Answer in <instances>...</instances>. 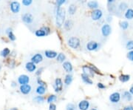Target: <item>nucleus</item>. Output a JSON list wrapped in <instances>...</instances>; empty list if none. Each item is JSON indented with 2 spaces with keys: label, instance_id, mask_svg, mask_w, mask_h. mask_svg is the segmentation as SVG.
<instances>
[{
  "label": "nucleus",
  "instance_id": "4be33fe9",
  "mask_svg": "<svg viewBox=\"0 0 133 110\" xmlns=\"http://www.w3.org/2000/svg\"><path fill=\"white\" fill-rule=\"evenodd\" d=\"M72 80H73L72 76L70 74H66L65 77V80H64V83L66 86H69L72 83Z\"/></svg>",
  "mask_w": 133,
  "mask_h": 110
},
{
  "label": "nucleus",
  "instance_id": "2eb2a0df",
  "mask_svg": "<svg viewBox=\"0 0 133 110\" xmlns=\"http://www.w3.org/2000/svg\"><path fill=\"white\" fill-rule=\"evenodd\" d=\"M82 71L83 73L87 74L89 77H93L95 75V73L92 71V70L91 69V68L89 66H82Z\"/></svg>",
  "mask_w": 133,
  "mask_h": 110
},
{
  "label": "nucleus",
  "instance_id": "f257e3e1",
  "mask_svg": "<svg viewBox=\"0 0 133 110\" xmlns=\"http://www.w3.org/2000/svg\"><path fill=\"white\" fill-rule=\"evenodd\" d=\"M56 24L58 28L64 25L66 18V11L62 7H56Z\"/></svg>",
  "mask_w": 133,
  "mask_h": 110
},
{
  "label": "nucleus",
  "instance_id": "7ed1b4c3",
  "mask_svg": "<svg viewBox=\"0 0 133 110\" xmlns=\"http://www.w3.org/2000/svg\"><path fill=\"white\" fill-rule=\"evenodd\" d=\"M102 17H103V11L99 8L96 10H93L91 12V19L93 21H98L101 19Z\"/></svg>",
  "mask_w": 133,
  "mask_h": 110
},
{
  "label": "nucleus",
  "instance_id": "e433bc0d",
  "mask_svg": "<svg viewBox=\"0 0 133 110\" xmlns=\"http://www.w3.org/2000/svg\"><path fill=\"white\" fill-rule=\"evenodd\" d=\"M126 48L130 51H133V40L128 41L126 44Z\"/></svg>",
  "mask_w": 133,
  "mask_h": 110
},
{
  "label": "nucleus",
  "instance_id": "de8ad7c7",
  "mask_svg": "<svg viewBox=\"0 0 133 110\" xmlns=\"http://www.w3.org/2000/svg\"><path fill=\"white\" fill-rule=\"evenodd\" d=\"M16 86H17V84H16V83L15 81H12L11 82V86L12 87H16Z\"/></svg>",
  "mask_w": 133,
  "mask_h": 110
},
{
  "label": "nucleus",
  "instance_id": "bb28decb",
  "mask_svg": "<svg viewBox=\"0 0 133 110\" xmlns=\"http://www.w3.org/2000/svg\"><path fill=\"white\" fill-rule=\"evenodd\" d=\"M10 54V50L8 48H4L3 50L0 51V56L2 57H7Z\"/></svg>",
  "mask_w": 133,
  "mask_h": 110
},
{
  "label": "nucleus",
  "instance_id": "3c124183",
  "mask_svg": "<svg viewBox=\"0 0 133 110\" xmlns=\"http://www.w3.org/2000/svg\"><path fill=\"white\" fill-rule=\"evenodd\" d=\"M10 110H17V109H16V108H12Z\"/></svg>",
  "mask_w": 133,
  "mask_h": 110
},
{
  "label": "nucleus",
  "instance_id": "2f4dec72",
  "mask_svg": "<svg viewBox=\"0 0 133 110\" xmlns=\"http://www.w3.org/2000/svg\"><path fill=\"white\" fill-rule=\"evenodd\" d=\"M57 100V96L56 94H50V96H48L47 99V102L48 103H53V102H55Z\"/></svg>",
  "mask_w": 133,
  "mask_h": 110
},
{
  "label": "nucleus",
  "instance_id": "ddd939ff",
  "mask_svg": "<svg viewBox=\"0 0 133 110\" xmlns=\"http://www.w3.org/2000/svg\"><path fill=\"white\" fill-rule=\"evenodd\" d=\"M58 53L55 51H52V50H46L44 51V55L46 57L49 58V59H54L56 58L58 56Z\"/></svg>",
  "mask_w": 133,
  "mask_h": 110
},
{
  "label": "nucleus",
  "instance_id": "72a5a7b5",
  "mask_svg": "<svg viewBox=\"0 0 133 110\" xmlns=\"http://www.w3.org/2000/svg\"><path fill=\"white\" fill-rule=\"evenodd\" d=\"M66 110H76V106L72 103H69L66 104Z\"/></svg>",
  "mask_w": 133,
  "mask_h": 110
},
{
  "label": "nucleus",
  "instance_id": "20e7f679",
  "mask_svg": "<svg viewBox=\"0 0 133 110\" xmlns=\"http://www.w3.org/2000/svg\"><path fill=\"white\" fill-rule=\"evenodd\" d=\"M101 34L103 35V37H107L110 35L111 32H112V28H111L110 25L108 23H105L102 25L101 27Z\"/></svg>",
  "mask_w": 133,
  "mask_h": 110
},
{
  "label": "nucleus",
  "instance_id": "c03bdc74",
  "mask_svg": "<svg viewBox=\"0 0 133 110\" xmlns=\"http://www.w3.org/2000/svg\"><path fill=\"white\" fill-rule=\"evenodd\" d=\"M43 71H44V68H39L37 71H36V76H39L42 72H43Z\"/></svg>",
  "mask_w": 133,
  "mask_h": 110
},
{
  "label": "nucleus",
  "instance_id": "c9c22d12",
  "mask_svg": "<svg viewBox=\"0 0 133 110\" xmlns=\"http://www.w3.org/2000/svg\"><path fill=\"white\" fill-rule=\"evenodd\" d=\"M89 67L91 68V69L92 70V71L95 73V74H101V72H100V70L94 65H89Z\"/></svg>",
  "mask_w": 133,
  "mask_h": 110
},
{
  "label": "nucleus",
  "instance_id": "aec40b11",
  "mask_svg": "<svg viewBox=\"0 0 133 110\" xmlns=\"http://www.w3.org/2000/svg\"><path fill=\"white\" fill-rule=\"evenodd\" d=\"M87 7L89 8L92 9V11L96 10V9H98L99 4L97 1H89L87 2Z\"/></svg>",
  "mask_w": 133,
  "mask_h": 110
},
{
  "label": "nucleus",
  "instance_id": "f8f14e48",
  "mask_svg": "<svg viewBox=\"0 0 133 110\" xmlns=\"http://www.w3.org/2000/svg\"><path fill=\"white\" fill-rule=\"evenodd\" d=\"M90 106L89 101L87 100H82L78 103V109L80 110H88Z\"/></svg>",
  "mask_w": 133,
  "mask_h": 110
},
{
  "label": "nucleus",
  "instance_id": "58836bf2",
  "mask_svg": "<svg viewBox=\"0 0 133 110\" xmlns=\"http://www.w3.org/2000/svg\"><path fill=\"white\" fill-rule=\"evenodd\" d=\"M41 29H42L43 31H44L46 32L47 35H49V34H50V32H51L50 28L49 27H47V26H43V27L41 28Z\"/></svg>",
  "mask_w": 133,
  "mask_h": 110
},
{
  "label": "nucleus",
  "instance_id": "603ef678",
  "mask_svg": "<svg viewBox=\"0 0 133 110\" xmlns=\"http://www.w3.org/2000/svg\"><path fill=\"white\" fill-rule=\"evenodd\" d=\"M90 110H97L96 109H95V108H92V109H91Z\"/></svg>",
  "mask_w": 133,
  "mask_h": 110
},
{
  "label": "nucleus",
  "instance_id": "dca6fc26",
  "mask_svg": "<svg viewBox=\"0 0 133 110\" xmlns=\"http://www.w3.org/2000/svg\"><path fill=\"white\" fill-rule=\"evenodd\" d=\"M62 67L67 74H70L73 70V66L72 65V63L69 61H65L62 64Z\"/></svg>",
  "mask_w": 133,
  "mask_h": 110
},
{
  "label": "nucleus",
  "instance_id": "423d86ee",
  "mask_svg": "<svg viewBox=\"0 0 133 110\" xmlns=\"http://www.w3.org/2000/svg\"><path fill=\"white\" fill-rule=\"evenodd\" d=\"M53 88L56 92H61L63 89V82L61 78H56L54 82Z\"/></svg>",
  "mask_w": 133,
  "mask_h": 110
},
{
  "label": "nucleus",
  "instance_id": "1a4fd4ad",
  "mask_svg": "<svg viewBox=\"0 0 133 110\" xmlns=\"http://www.w3.org/2000/svg\"><path fill=\"white\" fill-rule=\"evenodd\" d=\"M22 20L26 24H31L33 22V17L30 13H25L22 16Z\"/></svg>",
  "mask_w": 133,
  "mask_h": 110
},
{
  "label": "nucleus",
  "instance_id": "7c9ffc66",
  "mask_svg": "<svg viewBox=\"0 0 133 110\" xmlns=\"http://www.w3.org/2000/svg\"><path fill=\"white\" fill-rule=\"evenodd\" d=\"M72 25H73V23L72 22V20H66L64 24V28L66 31H69L72 28Z\"/></svg>",
  "mask_w": 133,
  "mask_h": 110
},
{
  "label": "nucleus",
  "instance_id": "9d476101",
  "mask_svg": "<svg viewBox=\"0 0 133 110\" xmlns=\"http://www.w3.org/2000/svg\"><path fill=\"white\" fill-rule=\"evenodd\" d=\"M29 82H30V77L26 74H22L18 77V83L21 86L28 84Z\"/></svg>",
  "mask_w": 133,
  "mask_h": 110
},
{
  "label": "nucleus",
  "instance_id": "ea45409f",
  "mask_svg": "<svg viewBox=\"0 0 133 110\" xmlns=\"http://www.w3.org/2000/svg\"><path fill=\"white\" fill-rule=\"evenodd\" d=\"M32 0H22V5L24 6H29L32 4Z\"/></svg>",
  "mask_w": 133,
  "mask_h": 110
},
{
  "label": "nucleus",
  "instance_id": "8fccbe9b",
  "mask_svg": "<svg viewBox=\"0 0 133 110\" xmlns=\"http://www.w3.org/2000/svg\"><path fill=\"white\" fill-rule=\"evenodd\" d=\"M112 17L111 16H109V17H107V20L108 22H111V21H112Z\"/></svg>",
  "mask_w": 133,
  "mask_h": 110
},
{
  "label": "nucleus",
  "instance_id": "f704fd0d",
  "mask_svg": "<svg viewBox=\"0 0 133 110\" xmlns=\"http://www.w3.org/2000/svg\"><path fill=\"white\" fill-rule=\"evenodd\" d=\"M119 9L121 11H124L125 10H127L128 9V5L126 2H121L119 5Z\"/></svg>",
  "mask_w": 133,
  "mask_h": 110
},
{
  "label": "nucleus",
  "instance_id": "4468645a",
  "mask_svg": "<svg viewBox=\"0 0 133 110\" xmlns=\"http://www.w3.org/2000/svg\"><path fill=\"white\" fill-rule=\"evenodd\" d=\"M19 90L21 91V93L23 94H28L30 93L32 88H31V86L29 85V84H26V85H22L20 86V88Z\"/></svg>",
  "mask_w": 133,
  "mask_h": 110
},
{
  "label": "nucleus",
  "instance_id": "c756f323",
  "mask_svg": "<svg viewBox=\"0 0 133 110\" xmlns=\"http://www.w3.org/2000/svg\"><path fill=\"white\" fill-rule=\"evenodd\" d=\"M35 35L36 37H44L45 36H47L46 32L44 31H43L42 29H41V28L38 29V30H36L35 31Z\"/></svg>",
  "mask_w": 133,
  "mask_h": 110
},
{
  "label": "nucleus",
  "instance_id": "393cba45",
  "mask_svg": "<svg viewBox=\"0 0 133 110\" xmlns=\"http://www.w3.org/2000/svg\"><path fill=\"white\" fill-rule=\"evenodd\" d=\"M76 10H77V7L75 6V5L71 4L68 7V14L69 15H74L76 12Z\"/></svg>",
  "mask_w": 133,
  "mask_h": 110
},
{
  "label": "nucleus",
  "instance_id": "39448f33",
  "mask_svg": "<svg viewBox=\"0 0 133 110\" xmlns=\"http://www.w3.org/2000/svg\"><path fill=\"white\" fill-rule=\"evenodd\" d=\"M121 95L118 91L112 93L110 95V97H109L110 101L112 103H119V101L121 100Z\"/></svg>",
  "mask_w": 133,
  "mask_h": 110
},
{
  "label": "nucleus",
  "instance_id": "79ce46f5",
  "mask_svg": "<svg viewBox=\"0 0 133 110\" xmlns=\"http://www.w3.org/2000/svg\"><path fill=\"white\" fill-rule=\"evenodd\" d=\"M127 58L133 62V51H130L128 53H127Z\"/></svg>",
  "mask_w": 133,
  "mask_h": 110
},
{
  "label": "nucleus",
  "instance_id": "6e6552de",
  "mask_svg": "<svg viewBox=\"0 0 133 110\" xmlns=\"http://www.w3.org/2000/svg\"><path fill=\"white\" fill-rule=\"evenodd\" d=\"M43 56L41 53H36L31 57V62L35 64H39L43 61Z\"/></svg>",
  "mask_w": 133,
  "mask_h": 110
},
{
  "label": "nucleus",
  "instance_id": "09e8293b",
  "mask_svg": "<svg viewBox=\"0 0 133 110\" xmlns=\"http://www.w3.org/2000/svg\"><path fill=\"white\" fill-rule=\"evenodd\" d=\"M130 93H131V94H133V86H131V88H130V91H129Z\"/></svg>",
  "mask_w": 133,
  "mask_h": 110
},
{
  "label": "nucleus",
  "instance_id": "f3484780",
  "mask_svg": "<svg viewBox=\"0 0 133 110\" xmlns=\"http://www.w3.org/2000/svg\"><path fill=\"white\" fill-rule=\"evenodd\" d=\"M25 68L28 72H33L36 70V66L33 62H27L25 64Z\"/></svg>",
  "mask_w": 133,
  "mask_h": 110
},
{
  "label": "nucleus",
  "instance_id": "9b49d317",
  "mask_svg": "<svg viewBox=\"0 0 133 110\" xmlns=\"http://www.w3.org/2000/svg\"><path fill=\"white\" fill-rule=\"evenodd\" d=\"M98 47H99V44L95 41H89V42L87 43V44L86 45L87 49L89 51H95V50H97L98 48Z\"/></svg>",
  "mask_w": 133,
  "mask_h": 110
},
{
  "label": "nucleus",
  "instance_id": "a878e982",
  "mask_svg": "<svg viewBox=\"0 0 133 110\" xmlns=\"http://www.w3.org/2000/svg\"><path fill=\"white\" fill-rule=\"evenodd\" d=\"M56 60L59 63H64L66 60V55L64 53H59L56 57Z\"/></svg>",
  "mask_w": 133,
  "mask_h": 110
},
{
  "label": "nucleus",
  "instance_id": "6ab92c4d",
  "mask_svg": "<svg viewBox=\"0 0 133 110\" xmlns=\"http://www.w3.org/2000/svg\"><path fill=\"white\" fill-rule=\"evenodd\" d=\"M121 97L123 98V100H124L126 101H131L133 100V94H131V93L130 91H125L123 92Z\"/></svg>",
  "mask_w": 133,
  "mask_h": 110
},
{
  "label": "nucleus",
  "instance_id": "a19ab883",
  "mask_svg": "<svg viewBox=\"0 0 133 110\" xmlns=\"http://www.w3.org/2000/svg\"><path fill=\"white\" fill-rule=\"evenodd\" d=\"M66 2L65 0H57L56 2V7H61L63 4H65Z\"/></svg>",
  "mask_w": 133,
  "mask_h": 110
},
{
  "label": "nucleus",
  "instance_id": "f03ea898",
  "mask_svg": "<svg viewBox=\"0 0 133 110\" xmlns=\"http://www.w3.org/2000/svg\"><path fill=\"white\" fill-rule=\"evenodd\" d=\"M67 45L72 49H78L81 46V40L76 37H72L68 39Z\"/></svg>",
  "mask_w": 133,
  "mask_h": 110
},
{
  "label": "nucleus",
  "instance_id": "473e14b6",
  "mask_svg": "<svg viewBox=\"0 0 133 110\" xmlns=\"http://www.w3.org/2000/svg\"><path fill=\"white\" fill-rule=\"evenodd\" d=\"M120 27L122 30H127L129 28V23L127 21H121L120 22Z\"/></svg>",
  "mask_w": 133,
  "mask_h": 110
},
{
  "label": "nucleus",
  "instance_id": "49530a36",
  "mask_svg": "<svg viewBox=\"0 0 133 110\" xmlns=\"http://www.w3.org/2000/svg\"><path fill=\"white\" fill-rule=\"evenodd\" d=\"M123 110H133V106H131V105H129V106H125Z\"/></svg>",
  "mask_w": 133,
  "mask_h": 110
},
{
  "label": "nucleus",
  "instance_id": "412c9836",
  "mask_svg": "<svg viewBox=\"0 0 133 110\" xmlns=\"http://www.w3.org/2000/svg\"><path fill=\"white\" fill-rule=\"evenodd\" d=\"M5 32H6V34H7V36H8V38H9V40H10V41H15V40H16V37L15 34L13 33L12 28H7Z\"/></svg>",
  "mask_w": 133,
  "mask_h": 110
},
{
  "label": "nucleus",
  "instance_id": "cd10ccee",
  "mask_svg": "<svg viewBox=\"0 0 133 110\" xmlns=\"http://www.w3.org/2000/svg\"><path fill=\"white\" fill-rule=\"evenodd\" d=\"M45 100L44 97L43 96H41V95H38V96H36L34 98H33V101L36 103H39V104H42L43 103Z\"/></svg>",
  "mask_w": 133,
  "mask_h": 110
},
{
  "label": "nucleus",
  "instance_id": "5701e85b",
  "mask_svg": "<svg viewBox=\"0 0 133 110\" xmlns=\"http://www.w3.org/2000/svg\"><path fill=\"white\" fill-rule=\"evenodd\" d=\"M124 17L127 20H133V9L132 8H128L125 14H124Z\"/></svg>",
  "mask_w": 133,
  "mask_h": 110
},
{
  "label": "nucleus",
  "instance_id": "a211bd4d",
  "mask_svg": "<svg viewBox=\"0 0 133 110\" xmlns=\"http://www.w3.org/2000/svg\"><path fill=\"white\" fill-rule=\"evenodd\" d=\"M81 77L82 81H83L85 84H87V85H92V84H93V81L91 80V78H90L89 76H87V74L82 73V74H81Z\"/></svg>",
  "mask_w": 133,
  "mask_h": 110
},
{
  "label": "nucleus",
  "instance_id": "864d4df0",
  "mask_svg": "<svg viewBox=\"0 0 133 110\" xmlns=\"http://www.w3.org/2000/svg\"><path fill=\"white\" fill-rule=\"evenodd\" d=\"M1 63H0V71H1Z\"/></svg>",
  "mask_w": 133,
  "mask_h": 110
},
{
  "label": "nucleus",
  "instance_id": "a18cd8bd",
  "mask_svg": "<svg viewBox=\"0 0 133 110\" xmlns=\"http://www.w3.org/2000/svg\"><path fill=\"white\" fill-rule=\"evenodd\" d=\"M49 110H56V105L55 103H50L49 106Z\"/></svg>",
  "mask_w": 133,
  "mask_h": 110
},
{
  "label": "nucleus",
  "instance_id": "b1692460",
  "mask_svg": "<svg viewBox=\"0 0 133 110\" xmlns=\"http://www.w3.org/2000/svg\"><path fill=\"white\" fill-rule=\"evenodd\" d=\"M47 89L45 86H39L36 89V92L39 94V95H44V94L46 93Z\"/></svg>",
  "mask_w": 133,
  "mask_h": 110
},
{
  "label": "nucleus",
  "instance_id": "c85d7f7f",
  "mask_svg": "<svg viewBox=\"0 0 133 110\" xmlns=\"http://www.w3.org/2000/svg\"><path fill=\"white\" fill-rule=\"evenodd\" d=\"M130 80V76L129 74H121L119 76V80L122 83H126Z\"/></svg>",
  "mask_w": 133,
  "mask_h": 110
},
{
  "label": "nucleus",
  "instance_id": "0eeeda50",
  "mask_svg": "<svg viewBox=\"0 0 133 110\" xmlns=\"http://www.w3.org/2000/svg\"><path fill=\"white\" fill-rule=\"evenodd\" d=\"M10 11L13 14H17V13L19 12L20 8H21L20 3L19 2H16V1H13L10 4Z\"/></svg>",
  "mask_w": 133,
  "mask_h": 110
},
{
  "label": "nucleus",
  "instance_id": "4c0bfd02",
  "mask_svg": "<svg viewBox=\"0 0 133 110\" xmlns=\"http://www.w3.org/2000/svg\"><path fill=\"white\" fill-rule=\"evenodd\" d=\"M37 83L39 84V86H47V83L44 82V81H43L40 77H38L37 78Z\"/></svg>",
  "mask_w": 133,
  "mask_h": 110
},
{
  "label": "nucleus",
  "instance_id": "37998d69",
  "mask_svg": "<svg viewBox=\"0 0 133 110\" xmlns=\"http://www.w3.org/2000/svg\"><path fill=\"white\" fill-rule=\"evenodd\" d=\"M97 87L98 88H100V89H105L106 88V86L104 83H97Z\"/></svg>",
  "mask_w": 133,
  "mask_h": 110
}]
</instances>
